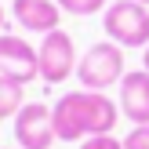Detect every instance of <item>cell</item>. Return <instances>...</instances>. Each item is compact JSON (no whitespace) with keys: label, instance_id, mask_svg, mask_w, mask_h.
Returning <instances> with one entry per match:
<instances>
[{"label":"cell","instance_id":"obj_1","mask_svg":"<svg viewBox=\"0 0 149 149\" xmlns=\"http://www.w3.org/2000/svg\"><path fill=\"white\" fill-rule=\"evenodd\" d=\"M51 120H55V135L62 142H84L91 135H113L116 120H120V102H113L106 91H65L62 98L51 106Z\"/></svg>","mask_w":149,"mask_h":149},{"label":"cell","instance_id":"obj_2","mask_svg":"<svg viewBox=\"0 0 149 149\" xmlns=\"http://www.w3.org/2000/svg\"><path fill=\"white\" fill-rule=\"evenodd\" d=\"M106 40L120 47H149V7L138 0H113L102 11Z\"/></svg>","mask_w":149,"mask_h":149},{"label":"cell","instance_id":"obj_3","mask_svg":"<svg viewBox=\"0 0 149 149\" xmlns=\"http://www.w3.org/2000/svg\"><path fill=\"white\" fill-rule=\"evenodd\" d=\"M127 65H124V47L113 40L106 44H91V47L80 55L77 62V77H80V87L87 91H109L113 84H120Z\"/></svg>","mask_w":149,"mask_h":149},{"label":"cell","instance_id":"obj_4","mask_svg":"<svg viewBox=\"0 0 149 149\" xmlns=\"http://www.w3.org/2000/svg\"><path fill=\"white\" fill-rule=\"evenodd\" d=\"M36 65H40L44 84H62L65 77L77 73V44L65 29H51L44 33L40 47H36Z\"/></svg>","mask_w":149,"mask_h":149},{"label":"cell","instance_id":"obj_5","mask_svg":"<svg viewBox=\"0 0 149 149\" xmlns=\"http://www.w3.org/2000/svg\"><path fill=\"white\" fill-rule=\"evenodd\" d=\"M55 120L44 102H26L15 113V142L18 149H51L55 142Z\"/></svg>","mask_w":149,"mask_h":149},{"label":"cell","instance_id":"obj_6","mask_svg":"<svg viewBox=\"0 0 149 149\" xmlns=\"http://www.w3.org/2000/svg\"><path fill=\"white\" fill-rule=\"evenodd\" d=\"M0 73L18 84H29V80L40 77V65H36V47L26 44L22 36L4 33L0 36Z\"/></svg>","mask_w":149,"mask_h":149},{"label":"cell","instance_id":"obj_7","mask_svg":"<svg viewBox=\"0 0 149 149\" xmlns=\"http://www.w3.org/2000/svg\"><path fill=\"white\" fill-rule=\"evenodd\" d=\"M120 113L131 124H149V73L146 69H127L120 80Z\"/></svg>","mask_w":149,"mask_h":149},{"label":"cell","instance_id":"obj_8","mask_svg":"<svg viewBox=\"0 0 149 149\" xmlns=\"http://www.w3.org/2000/svg\"><path fill=\"white\" fill-rule=\"evenodd\" d=\"M11 15L26 33H40V36L58 29V22H62V7L55 0H15Z\"/></svg>","mask_w":149,"mask_h":149},{"label":"cell","instance_id":"obj_9","mask_svg":"<svg viewBox=\"0 0 149 149\" xmlns=\"http://www.w3.org/2000/svg\"><path fill=\"white\" fill-rule=\"evenodd\" d=\"M22 91H26V84H18V80L0 73V120H15V113L26 106Z\"/></svg>","mask_w":149,"mask_h":149},{"label":"cell","instance_id":"obj_10","mask_svg":"<svg viewBox=\"0 0 149 149\" xmlns=\"http://www.w3.org/2000/svg\"><path fill=\"white\" fill-rule=\"evenodd\" d=\"M62 7V15H77V18H87V15H98L109 7V0H55Z\"/></svg>","mask_w":149,"mask_h":149},{"label":"cell","instance_id":"obj_11","mask_svg":"<svg viewBox=\"0 0 149 149\" xmlns=\"http://www.w3.org/2000/svg\"><path fill=\"white\" fill-rule=\"evenodd\" d=\"M77 149H124V138H116V135H91Z\"/></svg>","mask_w":149,"mask_h":149},{"label":"cell","instance_id":"obj_12","mask_svg":"<svg viewBox=\"0 0 149 149\" xmlns=\"http://www.w3.org/2000/svg\"><path fill=\"white\" fill-rule=\"evenodd\" d=\"M124 149H149V124H135L124 138Z\"/></svg>","mask_w":149,"mask_h":149},{"label":"cell","instance_id":"obj_13","mask_svg":"<svg viewBox=\"0 0 149 149\" xmlns=\"http://www.w3.org/2000/svg\"><path fill=\"white\" fill-rule=\"evenodd\" d=\"M142 69L149 73V47H142Z\"/></svg>","mask_w":149,"mask_h":149},{"label":"cell","instance_id":"obj_14","mask_svg":"<svg viewBox=\"0 0 149 149\" xmlns=\"http://www.w3.org/2000/svg\"><path fill=\"white\" fill-rule=\"evenodd\" d=\"M0 36H4V7H0Z\"/></svg>","mask_w":149,"mask_h":149},{"label":"cell","instance_id":"obj_15","mask_svg":"<svg viewBox=\"0 0 149 149\" xmlns=\"http://www.w3.org/2000/svg\"><path fill=\"white\" fill-rule=\"evenodd\" d=\"M138 4H146V7H149V0H138Z\"/></svg>","mask_w":149,"mask_h":149},{"label":"cell","instance_id":"obj_16","mask_svg":"<svg viewBox=\"0 0 149 149\" xmlns=\"http://www.w3.org/2000/svg\"><path fill=\"white\" fill-rule=\"evenodd\" d=\"M15 149H18V146H15Z\"/></svg>","mask_w":149,"mask_h":149}]
</instances>
